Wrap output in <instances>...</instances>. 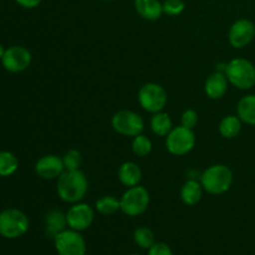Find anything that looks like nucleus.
Returning a JSON list of instances; mask_svg holds the SVG:
<instances>
[{"label":"nucleus","instance_id":"nucleus-1","mask_svg":"<svg viewBox=\"0 0 255 255\" xmlns=\"http://www.w3.org/2000/svg\"><path fill=\"white\" fill-rule=\"evenodd\" d=\"M89 191V179L81 169L65 171L57 178L56 192L60 199L67 204L81 202Z\"/></svg>","mask_w":255,"mask_h":255},{"label":"nucleus","instance_id":"nucleus-2","mask_svg":"<svg viewBox=\"0 0 255 255\" xmlns=\"http://www.w3.org/2000/svg\"><path fill=\"white\" fill-rule=\"evenodd\" d=\"M199 182L204 192L219 196L231 189L233 184V172L227 164H213L202 173Z\"/></svg>","mask_w":255,"mask_h":255},{"label":"nucleus","instance_id":"nucleus-3","mask_svg":"<svg viewBox=\"0 0 255 255\" xmlns=\"http://www.w3.org/2000/svg\"><path fill=\"white\" fill-rule=\"evenodd\" d=\"M224 74L229 84L237 89L247 91L255 86V66L244 57H237L226 64Z\"/></svg>","mask_w":255,"mask_h":255},{"label":"nucleus","instance_id":"nucleus-4","mask_svg":"<svg viewBox=\"0 0 255 255\" xmlns=\"http://www.w3.org/2000/svg\"><path fill=\"white\" fill-rule=\"evenodd\" d=\"M30 222L26 214L16 208L0 212V236L6 239H16L29 231Z\"/></svg>","mask_w":255,"mask_h":255},{"label":"nucleus","instance_id":"nucleus-5","mask_svg":"<svg viewBox=\"0 0 255 255\" xmlns=\"http://www.w3.org/2000/svg\"><path fill=\"white\" fill-rule=\"evenodd\" d=\"M138 104L144 111L149 114H157L166 109L168 102V95L163 86L156 82H147L139 89L137 95Z\"/></svg>","mask_w":255,"mask_h":255},{"label":"nucleus","instance_id":"nucleus-6","mask_svg":"<svg viewBox=\"0 0 255 255\" xmlns=\"http://www.w3.org/2000/svg\"><path fill=\"white\" fill-rule=\"evenodd\" d=\"M149 193L144 187L134 186L127 188V191L120 198L122 213L128 217H138L148 209Z\"/></svg>","mask_w":255,"mask_h":255},{"label":"nucleus","instance_id":"nucleus-7","mask_svg":"<svg viewBox=\"0 0 255 255\" xmlns=\"http://www.w3.org/2000/svg\"><path fill=\"white\" fill-rule=\"evenodd\" d=\"M196 146V134L193 129L184 126H177L172 128L166 136V148L173 156H186Z\"/></svg>","mask_w":255,"mask_h":255},{"label":"nucleus","instance_id":"nucleus-8","mask_svg":"<svg viewBox=\"0 0 255 255\" xmlns=\"http://www.w3.org/2000/svg\"><path fill=\"white\" fill-rule=\"evenodd\" d=\"M112 128L125 137H136L144 129V121L141 115L131 110H120L112 116Z\"/></svg>","mask_w":255,"mask_h":255},{"label":"nucleus","instance_id":"nucleus-9","mask_svg":"<svg viewBox=\"0 0 255 255\" xmlns=\"http://www.w3.org/2000/svg\"><path fill=\"white\" fill-rule=\"evenodd\" d=\"M59 255H86V242L81 233L74 229H65L54 239Z\"/></svg>","mask_w":255,"mask_h":255},{"label":"nucleus","instance_id":"nucleus-10","mask_svg":"<svg viewBox=\"0 0 255 255\" xmlns=\"http://www.w3.org/2000/svg\"><path fill=\"white\" fill-rule=\"evenodd\" d=\"M31 52L24 46L14 45L5 50L4 56L1 57V65L6 71L12 74H19L25 71L31 65Z\"/></svg>","mask_w":255,"mask_h":255},{"label":"nucleus","instance_id":"nucleus-11","mask_svg":"<svg viewBox=\"0 0 255 255\" xmlns=\"http://www.w3.org/2000/svg\"><path fill=\"white\" fill-rule=\"evenodd\" d=\"M95 219V211L90 204L79 203L71 204L66 212L67 227L77 232H84L91 227Z\"/></svg>","mask_w":255,"mask_h":255},{"label":"nucleus","instance_id":"nucleus-12","mask_svg":"<svg viewBox=\"0 0 255 255\" xmlns=\"http://www.w3.org/2000/svg\"><path fill=\"white\" fill-rule=\"evenodd\" d=\"M255 37V25L249 19H238L232 24L228 31V41L234 49L248 46Z\"/></svg>","mask_w":255,"mask_h":255},{"label":"nucleus","instance_id":"nucleus-13","mask_svg":"<svg viewBox=\"0 0 255 255\" xmlns=\"http://www.w3.org/2000/svg\"><path fill=\"white\" fill-rule=\"evenodd\" d=\"M35 172L40 178L46 181L57 179L65 172L62 157L56 154H45L40 157L35 163Z\"/></svg>","mask_w":255,"mask_h":255},{"label":"nucleus","instance_id":"nucleus-14","mask_svg":"<svg viewBox=\"0 0 255 255\" xmlns=\"http://www.w3.org/2000/svg\"><path fill=\"white\" fill-rule=\"evenodd\" d=\"M229 81L226 74L221 71H216L207 77L204 82V92L211 100H219L226 96L228 91Z\"/></svg>","mask_w":255,"mask_h":255},{"label":"nucleus","instance_id":"nucleus-15","mask_svg":"<svg viewBox=\"0 0 255 255\" xmlns=\"http://www.w3.org/2000/svg\"><path fill=\"white\" fill-rule=\"evenodd\" d=\"M134 10L142 19L156 21L163 14V5L159 0H134Z\"/></svg>","mask_w":255,"mask_h":255},{"label":"nucleus","instance_id":"nucleus-16","mask_svg":"<svg viewBox=\"0 0 255 255\" xmlns=\"http://www.w3.org/2000/svg\"><path fill=\"white\" fill-rule=\"evenodd\" d=\"M66 227V213L59 209H51L45 217V234L47 238L55 239V237L64 232Z\"/></svg>","mask_w":255,"mask_h":255},{"label":"nucleus","instance_id":"nucleus-17","mask_svg":"<svg viewBox=\"0 0 255 255\" xmlns=\"http://www.w3.org/2000/svg\"><path fill=\"white\" fill-rule=\"evenodd\" d=\"M203 192L204 189L201 182H198L197 179H188L182 186L181 191H179V197L186 206L193 207L201 202Z\"/></svg>","mask_w":255,"mask_h":255},{"label":"nucleus","instance_id":"nucleus-18","mask_svg":"<svg viewBox=\"0 0 255 255\" xmlns=\"http://www.w3.org/2000/svg\"><path fill=\"white\" fill-rule=\"evenodd\" d=\"M119 179L121 184L129 188V187L138 186L142 179V171L139 166L134 162L127 161L121 164L119 168Z\"/></svg>","mask_w":255,"mask_h":255},{"label":"nucleus","instance_id":"nucleus-19","mask_svg":"<svg viewBox=\"0 0 255 255\" xmlns=\"http://www.w3.org/2000/svg\"><path fill=\"white\" fill-rule=\"evenodd\" d=\"M237 115L243 124L255 126V95H247L239 100Z\"/></svg>","mask_w":255,"mask_h":255},{"label":"nucleus","instance_id":"nucleus-20","mask_svg":"<svg viewBox=\"0 0 255 255\" xmlns=\"http://www.w3.org/2000/svg\"><path fill=\"white\" fill-rule=\"evenodd\" d=\"M242 120L238 115H227L221 120L218 126V131L222 137L227 139L236 138L242 131Z\"/></svg>","mask_w":255,"mask_h":255},{"label":"nucleus","instance_id":"nucleus-21","mask_svg":"<svg viewBox=\"0 0 255 255\" xmlns=\"http://www.w3.org/2000/svg\"><path fill=\"white\" fill-rule=\"evenodd\" d=\"M149 126H151L152 132L158 137H166L169 132L173 128V122H172L171 116L166 112L161 111L153 114L149 121Z\"/></svg>","mask_w":255,"mask_h":255},{"label":"nucleus","instance_id":"nucleus-22","mask_svg":"<svg viewBox=\"0 0 255 255\" xmlns=\"http://www.w3.org/2000/svg\"><path fill=\"white\" fill-rule=\"evenodd\" d=\"M19 168V161L14 153L0 151V177H10Z\"/></svg>","mask_w":255,"mask_h":255},{"label":"nucleus","instance_id":"nucleus-23","mask_svg":"<svg viewBox=\"0 0 255 255\" xmlns=\"http://www.w3.org/2000/svg\"><path fill=\"white\" fill-rule=\"evenodd\" d=\"M95 208L102 216H111L117 211H121L120 199L114 196H102L95 203Z\"/></svg>","mask_w":255,"mask_h":255},{"label":"nucleus","instance_id":"nucleus-24","mask_svg":"<svg viewBox=\"0 0 255 255\" xmlns=\"http://www.w3.org/2000/svg\"><path fill=\"white\" fill-rule=\"evenodd\" d=\"M133 241L139 248L147 249V251L156 243L154 233L147 227H138L133 232Z\"/></svg>","mask_w":255,"mask_h":255},{"label":"nucleus","instance_id":"nucleus-25","mask_svg":"<svg viewBox=\"0 0 255 255\" xmlns=\"http://www.w3.org/2000/svg\"><path fill=\"white\" fill-rule=\"evenodd\" d=\"M132 152L136 154L137 157H146L151 153L152 151V141L146 136V134L141 133L138 136L133 137L131 143Z\"/></svg>","mask_w":255,"mask_h":255},{"label":"nucleus","instance_id":"nucleus-26","mask_svg":"<svg viewBox=\"0 0 255 255\" xmlns=\"http://www.w3.org/2000/svg\"><path fill=\"white\" fill-rule=\"evenodd\" d=\"M62 161H64L65 171H76V169H80V167H81V153L77 149H69L62 156Z\"/></svg>","mask_w":255,"mask_h":255},{"label":"nucleus","instance_id":"nucleus-27","mask_svg":"<svg viewBox=\"0 0 255 255\" xmlns=\"http://www.w3.org/2000/svg\"><path fill=\"white\" fill-rule=\"evenodd\" d=\"M162 5H163V14L168 16H178L186 9V2L183 0H164Z\"/></svg>","mask_w":255,"mask_h":255},{"label":"nucleus","instance_id":"nucleus-28","mask_svg":"<svg viewBox=\"0 0 255 255\" xmlns=\"http://www.w3.org/2000/svg\"><path fill=\"white\" fill-rule=\"evenodd\" d=\"M198 112L193 109H188L182 114L181 116V125L182 126L187 127V128H191L193 129L194 127L198 125Z\"/></svg>","mask_w":255,"mask_h":255},{"label":"nucleus","instance_id":"nucleus-29","mask_svg":"<svg viewBox=\"0 0 255 255\" xmlns=\"http://www.w3.org/2000/svg\"><path fill=\"white\" fill-rule=\"evenodd\" d=\"M148 255H173V253L168 244L163 243V242H156L148 249Z\"/></svg>","mask_w":255,"mask_h":255},{"label":"nucleus","instance_id":"nucleus-30","mask_svg":"<svg viewBox=\"0 0 255 255\" xmlns=\"http://www.w3.org/2000/svg\"><path fill=\"white\" fill-rule=\"evenodd\" d=\"M15 2L25 9H35L41 4V0H15Z\"/></svg>","mask_w":255,"mask_h":255},{"label":"nucleus","instance_id":"nucleus-31","mask_svg":"<svg viewBox=\"0 0 255 255\" xmlns=\"http://www.w3.org/2000/svg\"><path fill=\"white\" fill-rule=\"evenodd\" d=\"M5 50H6V49H4V46H2V45L0 44V60H1V57L4 56V52H5Z\"/></svg>","mask_w":255,"mask_h":255},{"label":"nucleus","instance_id":"nucleus-32","mask_svg":"<svg viewBox=\"0 0 255 255\" xmlns=\"http://www.w3.org/2000/svg\"><path fill=\"white\" fill-rule=\"evenodd\" d=\"M101 1H112V0H101Z\"/></svg>","mask_w":255,"mask_h":255},{"label":"nucleus","instance_id":"nucleus-33","mask_svg":"<svg viewBox=\"0 0 255 255\" xmlns=\"http://www.w3.org/2000/svg\"><path fill=\"white\" fill-rule=\"evenodd\" d=\"M131 255H138V254H131Z\"/></svg>","mask_w":255,"mask_h":255}]
</instances>
